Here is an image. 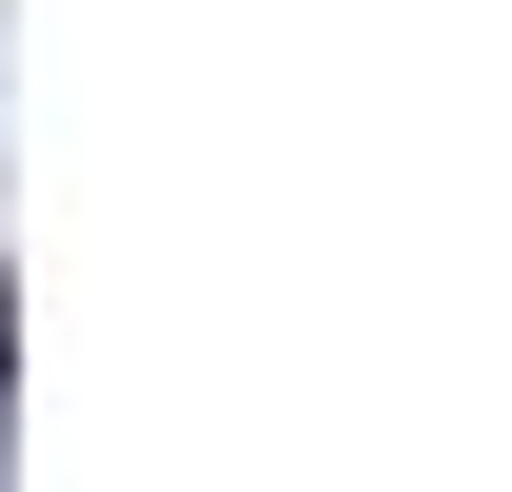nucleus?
<instances>
[{
	"mask_svg": "<svg viewBox=\"0 0 512 492\" xmlns=\"http://www.w3.org/2000/svg\"><path fill=\"white\" fill-rule=\"evenodd\" d=\"M0 433H20V315H0Z\"/></svg>",
	"mask_w": 512,
	"mask_h": 492,
	"instance_id": "f257e3e1",
	"label": "nucleus"
}]
</instances>
